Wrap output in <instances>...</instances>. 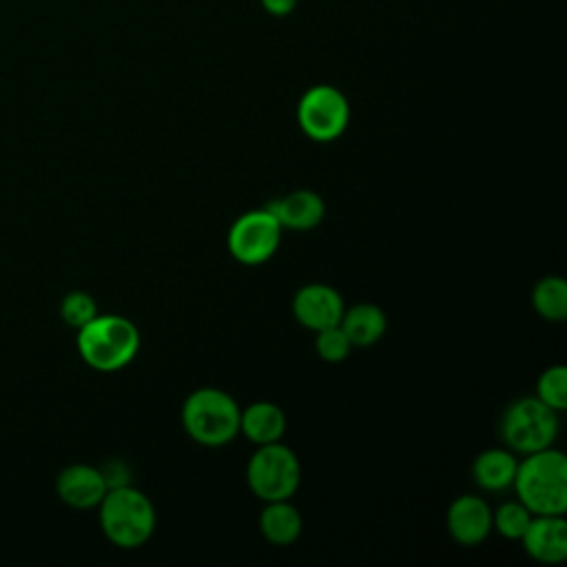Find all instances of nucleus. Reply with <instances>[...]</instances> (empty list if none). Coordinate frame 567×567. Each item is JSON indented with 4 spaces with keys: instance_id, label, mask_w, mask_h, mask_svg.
<instances>
[{
    "instance_id": "nucleus-1",
    "label": "nucleus",
    "mask_w": 567,
    "mask_h": 567,
    "mask_svg": "<svg viewBox=\"0 0 567 567\" xmlns=\"http://www.w3.org/2000/svg\"><path fill=\"white\" fill-rule=\"evenodd\" d=\"M512 487L532 514H565L567 456L554 445L525 454V458L518 461Z\"/></svg>"
},
{
    "instance_id": "nucleus-2",
    "label": "nucleus",
    "mask_w": 567,
    "mask_h": 567,
    "mask_svg": "<svg viewBox=\"0 0 567 567\" xmlns=\"http://www.w3.org/2000/svg\"><path fill=\"white\" fill-rule=\"evenodd\" d=\"M140 330L122 315H95L78 330V352L97 372L126 368L140 352Z\"/></svg>"
},
{
    "instance_id": "nucleus-3",
    "label": "nucleus",
    "mask_w": 567,
    "mask_h": 567,
    "mask_svg": "<svg viewBox=\"0 0 567 567\" xmlns=\"http://www.w3.org/2000/svg\"><path fill=\"white\" fill-rule=\"evenodd\" d=\"M97 509L104 536L122 549L142 547L155 532V507L151 498L131 483L111 487Z\"/></svg>"
},
{
    "instance_id": "nucleus-4",
    "label": "nucleus",
    "mask_w": 567,
    "mask_h": 567,
    "mask_svg": "<svg viewBox=\"0 0 567 567\" xmlns=\"http://www.w3.org/2000/svg\"><path fill=\"white\" fill-rule=\"evenodd\" d=\"M241 408L219 388H197L182 405L186 434L204 447H224L239 434Z\"/></svg>"
},
{
    "instance_id": "nucleus-5",
    "label": "nucleus",
    "mask_w": 567,
    "mask_h": 567,
    "mask_svg": "<svg viewBox=\"0 0 567 567\" xmlns=\"http://www.w3.org/2000/svg\"><path fill=\"white\" fill-rule=\"evenodd\" d=\"M498 432L505 447L514 454H532L554 445L558 436V412L536 396H520L505 408Z\"/></svg>"
},
{
    "instance_id": "nucleus-6",
    "label": "nucleus",
    "mask_w": 567,
    "mask_h": 567,
    "mask_svg": "<svg viewBox=\"0 0 567 567\" xmlns=\"http://www.w3.org/2000/svg\"><path fill=\"white\" fill-rule=\"evenodd\" d=\"M246 483L259 501L292 498L301 483V463L284 443L257 445L246 465Z\"/></svg>"
},
{
    "instance_id": "nucleus-7",
    "label": "nucleus",
    "mask_w": 567,
    "mask_h": 567,
    "mask_svg": "<svg viewBox=\"0 0 567 567\" xmlns=\"http://www.w3.org/2000/svg\"><path fill=\"white\" fill-rule=\"evenodd\" d=\"M297 124L312 142H334L350 124V102L341 89L315 84L297 102Z\"/></svg>"
},
{
    "instance_id": "nucleus-8",
    "label": "nucleus",
    "mask_w": 567,
    "mask_h": 567,
    "mask_svg": "<svg viewBox=\"0 0 567 567\" xmlns=\"http://www.w3.org/2000/svg\"><path fill=\"white\" fill-rule=\"evenodd\" d=\"M281 235L284 228L279 221L266 208H255L230 224L226 246L235 261L244 266H259L277 252Z\"/></svg>"
},
{
    "instance_id": "nucleus-9",
    "label": "nucleus",
    "mask_w": 567,
    "mask_h": 567,
    "mask_svg": "<svg viewBox=\"0 0 567 567\" xmlns=\"http://www.w3.org/2000/svg\"><path fill=\"white\" fill-rule=\"evenodd\" d=\"M343 310L346 303L341 295L328 284H306L292 297V315L297 323L312 332L337 326Z\"/></svg>"
},
{
    "instance_id": "nucleus-10",
    "label": "nucleus",
    "mask_w": 567,
    "mask_h": 567,
    "mask_svg": "<svg viewBox=\"0 0 567 567\" xmlns=\"http://www.w3.org/2000/svg\"><path fill=\"white\" fill-rule=\"evenodd\" d=\"M445 525L458 545L474 547L492 534V509L481 496L463 494L450 503Z\"/></svg>"
},
{
    "instance_id": "nucleus-11",
    "label": "nucleus",
    "mask_w": 567,
    "mask_h": 567,
    "mask_svg": "<svg viewBox=\"0 0 567 567\" xmlns=\"http://www.w3.org/2000/svg\"><path fill=\"white\" fill-rule=\"evenodd\" d=\"M523 549L529 558L556 565L567 558V520L563 514H534L525 534Z\"/></svg>"
},
{
    "instance_id": "nucleus-12",
    "label": "nucleus",
    "mask_w": 567,
    "mask_h": 567,
    "mask_svg": "<svg viewBox=\"0 0 567 567\" xmlns=\"http://www.w3.org/2000/svg\"><path fill=\"white\" fill-rule=\"evenodd\" d=\"M264 208L279 221L281 228L299 233L317 228L326 215L323 197L310 188L286 193L277 199H270Z\"/></svg>"
},
{
    "instance_id": "nucleus-13",
    "label": "nucleus",
    "mask_w": 567,
    "mask_h": 567,
    "mask_svg": "<svg viewBox=\"0 0 567 567\" xmlns=\"http://www.w3.org/2000/svg\"><path fill=\"white\" fill-rule=\"evenodd\" d=\"M55 492L62 503L75 509H91L97 507L104 494L109 492L106 481L100 467L75 463L60 472L55 481Z\"/></svg>"
},
{
    "instance_id": "nucleus-14",
    "label": "nucleus",
    "mask_w": 567,
    "mask_h": 567,
    "mask_svg": "<svg viewBox=\"0 0 567 567\" xmlns=\"http://www.w3.org/2000/svg\"><path fill=\"white\" fill-rule=\"evenodd\" d=\"M286 432V414L272 401H255L239 414V434L255 445L277 443Z\"/></svg>"
},
{
    "instance_id": "nucleus-15",
    "label": "nucleus",
    "mask_w": 567,
    "mask_h": 567,
    "mask_svg": "<svg viewBox=\"0 0 567 567\" xmlns=\"http://www.w3.org/2000/svg\"><path fill=\"white\" fill-rule=\"evenodd\" d=\"M518 458L509 447L483 450L472 463V478L485 492H505L514 485Z\"/></svg>"
},
{
    "instance_id": "nucleus-16",
    "label": "nucleus",
    "mask_w": 567,
    "mask_h": 567,
    "mask_svg": "<svg viewBox=\"0 0 567 567\" xmlns=\"http://www.w3.org/2000/svg\"><path fill=\"white\" fill-rule=\"evenodd\" d=\"M301 512L290 503V498L266 501L264 509L259 512V532L268 543L279 547L292 545L301 536Z\"/></svg>"
},
{
    "instance_id": "nucleus-17",
    "label": "nucleus",
    "mask_w": 567,
    "mask_h": 567,
    "mask_svg": "<svg viewBox=\"0 0 567 567\" xmlns=\"http://www.w3.org/2000/svg\"><path fill=\"white\" fill-rule=\"evenodd\" d=\"M339 326L354 348H368L385 334L388 319L385 312L374 303H354L352 308L343 310Z\"/></svg>"
},
{
    "instance_id": "nucleus-18",
    "label": "nucleus",
    "mask_w": 567,
    "mask_h": 567,
    "mask_svg": "<svg viewBox=\"0 0 567 567\" xmlns=\"http://www.w3.org/2000/svg\"><path fill=\"white\" fill-rule=\"evenodd\" d=\"M532 306L545 321L563 323L567 319V281L558 275H547L532 290Z\"/></svg>"
},
{
    "instance_id": "nucleus-19",
    "label": "nucleus",
    "mask_w": 567,
    "mask_h": 567,
    "mask_svg": "<svg viewBox=\"0 0 567 567\" xmlns=\"http://www.w3.org/2000/svg\"><path fill=\"white\" fill-rule=\"evenodd\" d=\"M532 516L534 514L518 498L505 501L496 507V512H492V529H496L507 540H520Z\"/></svg>"
},
{
    "instance_id": "nucleus-20",
    "label": "nucleus",
    "mask_w": 567,
    "mask_h": 567,
    "mask_svg": "<svg viewBox=\"0 0 567 567\" xmlns=\"http://www.w3.org/2000/svg\"><path fill=\"white\" fill-rule=\"evenodd\" d=\"M536 399L558 414L567 410V368L563 363L549 365L536 381Z\"/></svg>"
},
{
    "instance_id": "nucleus-21",
    "label": "nucleus",
    "mask_w": 567,
    "mask_h": 567,
    "mask_svg": "<svg viewBox=\"0 0 567 567\" xmlns=\"http://www.w3.org/2000/svg\"><path fill=\"white\" fill-rule=\"evenodd\" d=\"M352 348H354L352 341L348 339V334L343 332V328L339 323L319 330L315 337V350L328 363H339V361L348 359Z\"/></svg>"
},
{
    "instance_id": "nucleus-22",
    "label": "nucleus",
    "mask_w": 567,
    "mask_h": 567,
    "mask_svg": "<svg viewBox=\"0 0 567 567\" xmlns=\"http://www.w3.org/2000/svg\"><path fill=\"white\" fill-rule=\"evenodd\" d=\"M60 315H62L66 326L80 330L82 326H86L97 315V306H95V299L89 292L73 290L62 299Z\"/></svg>"
},
{
    "instance_id": "nucleus-23",
    "label": "nucleus",
    "mask_w": 567,
    "mask_h": 567,
    "mask_svg": "<svg viewBox=\"0 0 567 567\" xmlns=\"http://www.w3.org/2000/svg\"><path fill=\"white\" fill-rule=\"evenodd\" d=\"M104 481H106V487H120V485H128L131 483V470L124 461H106L102 467H100Z\"/></svg>"
},
{
    "instance_id": "nucleus-24",
    "label": "nucleus",
    "mask_w": 567,
    "mask_h": 567,
    "mask_svg": "<svg viewBox=\"0 0 567 567\" xmlns=\"http://www.w3.org/2000/svg\"><path fill=\"white\" fill-rule=\"evenodd\" d=\"M259 4H261V9H264L268 16L286 18V16H290V13L297 9L299 0H259Z\"/></svg>"
}]
</instances>
